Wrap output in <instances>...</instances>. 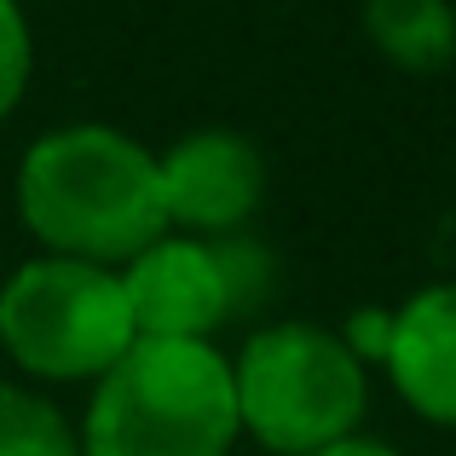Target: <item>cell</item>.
<instances>
[{
	"label": "cell",
	"instance_id": "obj_1",
	"mask_svg": "<svg viewBox=\"0 0 456 456\" xmlns=\"http://www.w3.org/2000/svg\"><path fill=\"white\" fill-rule=\"evenodd\" d=\"M12 202L41 255L93 266H127L167 232L156 151L110 122H64L29 139L12 174Z\"/></svg>",
	"mask_w": 456,
	"mask_h": 456
},
{
	"label": "cell",
	"instance_id": "obj_2",
	"mask_svg": "<svg viewBox=\"0 0 456 456\" xmlns=\"http://www.w3.org/2000/svg\"><path fill=\"white\" fill-rule=\"evenodd\" d=\"M76 434L81 456H232L243 439L232 358L214 341L134 335L93 381Z\"/></svg>",
	"mask_w": 456,
	"mask_h": 456
},
{
	"label": "cell",
	"instance_id": "obj_3",
	"mask_svg": "<svg viewBox=\"0 0 456 456\" xmlns=\"http://www.w3.org/2000/svg\"><path fill=\"white\" fill-rule=\"evenodd\" d=\"M237 428L272 456H312L364 434L370 364L341 330L306 318L260 323L232 353Z\"/></svg>",
	"mask_w": 456,
	"mask_h": 456
},
{
	"label": "cell",
	"instance_id": "obj_4",
	"mask_svg": "<svg viewBox=\"0 0 456 456\" xmlns=\"http://www.w3.org/2000/svg\"><path fill=\"white\" fill-rule=\"evenodd\" d=\"M134 346V312L116 266L29 255L0 272V353L29 381H99Z\"/></svg>",
	"mask_w": 456,
	"mask_h": 456
},
{
	"label": "cell",
	"instance_id": "obj_5",
	"mask_svg": "<svg viewBox=\"0 0 456 456\" xmlns=\"http://www.w3.org/2000/svg\"><path fill=\"white\" fill-rule=\"evenodd\" d=\"M122 272L134 335H167V341H214V330L248 318L272 283V260L237 237H191L162 232L139 248Z\"/></svg>",
	"mask_w": 456,
	"mask_h": 456
},
{
	"label": "cell",
	"instance_id": "obj_6",
	"mask_svg": "<svg viewBox=\"0 0 456 456\" xmlns=\"http://www.w3.org/2000/svg\"><path fill=\"white\" fill-rule=\"evenodd\" d=\"M167 232L237 237L266 202V156L237 127H197L156 151Z\"/></svg>",
	"mask_w": 456,
	"mask_h": 456
},
{
	"label": "cell",
	"instance_id": "obj_7",
	"mask_svg": "<svg viewBox=\"0 0 456 456\" xmlns=\"http://www.w3.org/2000/svg\"><path fill=\"white\" fill-rule=\"evenodd\" d=\"M381 370L422 422L456 434V278L422 283L393 306Z\"/></svg>",
	"mask_w": 456,
	"mask_h": 456
},
{
	"label": "cell",
	"instance_id": "obj_8",
	"mask_svg": "<svg viewBox=\"0 0 456 456\" xmlns=\"http://www.w3.org/2000/svg\"><path fill=\"white\" fill-rule=\"evenodd\" d=\"M358 23L404 76H439L456 58V0H358Z\"/></svg>",
	"mask_w": 456,
	"mask_h": 456
},
{
	"label": "cell",
	"instance_id": "obj_9",
	"mask_svg": "<svg viewBox=\"0 0 456 456\" xmlns=\"http://www.w3.org/2000/svg\"><path fill=\"white\" fill-rule=\"evenodd\" d=\"M0 456H81V434L46 393L0 381Z\"/></svg>",
	"mask_w": 456,
	"mask_h": 456
},
{
	"label": "cell",
	"instance_id": "obj_10",
	"mask_svg": "<svg viewBox=\"0 0 456 456\" xmlns=\"http://www.w3.org/2000/svg\"><path fill=\"white\" fill-rule=\"evenodd\" d=\"M35 76V29L18 0H0V122H12Z\"/></svg>",
	"mask_w": 456,
	"mask_h": 456
},
{
	"label": "cell",
	"instance_id": "obj_11",
	"mask_svg": "<svg viewBox=\"0 0 456 456\" xmlns=\"http://www.w3.org/2000/svg\"><path fill=\"white\" fill-rule=\"evenodd\" d=\"M387 330H393V312L387 306H358L353 318H346V346H353L364 364H381V353H387Z\"/></svg>",
	"mask_w": 456,
	"mask_h": 456
},
{
	"label": "cell",
	"instance_id": "obj_12",
	"mask_svg": "<svg viewBox=\"0 0 456 456\" xmlns=\"http://www.w3.org/2000/svg\"><path fill=\"white\" fill-rule=\"evenodd\" d=\"M312 456H404V451H393L387 439L353 434V439H341V445H323V451H312Z\"/></svg>",
	"mask_w": 456,
	"mask_h": 456
}]
</instances>
